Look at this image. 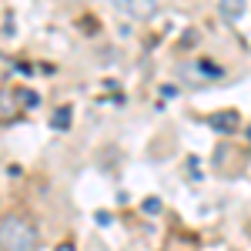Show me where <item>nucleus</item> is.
<instances>
[{"instance_id": "f257e3e1", "label": "nucleus", "mask_w": 251, "mask_h": 251, "mask_svg": "<svg viewBox=\"0 0 251 251\" xmlns=\"http://www.w3.org/2000/svg\"><path fill=\"white\" fill-rule=\"evenodd\" d=\"M0 248H7V251L37 248V228H34L27 218H20V214L3 218V221H0Z\"/></svg>"}, {"instance_id": "f03ea898", "label": "nucleus", "mask_w": 251, "mask_h": 251, "mask_svg": "<svg viewBox=\"0 0 251 251\" xmlns=\"http://www.w3.org/2000/svg\"><path fill=\"white\" fill-rule=\"evenodd\" d=\"M111 3L131 20H148L151 14H154V7H157V0H111Z\"/></svg>"}, {"instance_id": "7ed1b4c3", "label": "nucleus", "mask_w": 251, "mask_h": 251, "mask_svg": "<svg viewBox=\"0 0 251 251\" xmlns=\"http://www.w3.org/2000/svg\"><path fill=\"white\" fill-rule=\"evenodd\" d=\"M211 127L214 131H234L238 127V114L234 111H221V114L211 117Z\"/></svg>"}, {"instance_id": "20e7f679", "label": "nucleus", "mask_w": 251, "mask_h": 251, "mask_svg": "<svg viewBox=\"0 0 251 251\" xmlns=\"http://www.w3.org/2000/svg\"><path fill=\"white\" fill-rule=\"evenodd\" d=\"M245 14V0H221V17L225 20H241Z\"/></svg>"}, {"instance_id": "39448f33", "label": "nucleus", "mask_w": 251, "mask_h": 251, "mask_svg": "<svg viewBox=\"0 0 251 251\" xmlns=\"http://www.w3.org/2000/svg\"><path fill=\"white\" fill-rule=\"evenodd\" d=\"M50 124H54L57 131H64V127L71 124V107H60L57 114H54V121H50Z\"/></svg>"}, {"instance_id": "423d86ee", "label": "nucleus", "mask_w": 251, "mask_h": 251, "mask_svg": "<svg viewBox=\"0 0 251 251\" xmlns=\"http://www.w3.org/2000/svg\"><path fill=\"white\" fill-rule=\"evenodd\" d=\"M24 104H27V107H34V104H37V94H30V91H27V94H24Z\"/></svg>"}]
</instances>
